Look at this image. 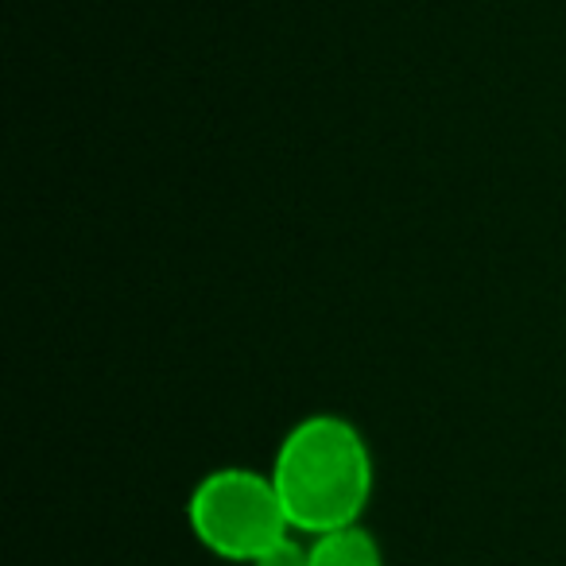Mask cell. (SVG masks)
I'll use <instances>...</instances> for the list:
<instances>
[{
	"instance_id": "1",
	"label": "cell",
	"mask_w": 566,
	"mask_h": 566,
	"mask_svg": "<svg viewBox=\"0 0 566 566\" xmlns=\"http://www.w3.org/2000/svg\"><path fill=\"white\" fill-rule=\"evenodd\" d=\"M268 473L292 532L307 539L361 524L377 485L365 434L334 411L300 419L280 439Z\"/></svg>"
},
{
	"instance_id": "2",
	"label": "cell",
	"mask_w": 566,
	"mask_h": 566,
	"mask_svg": "<svg viewBox=\"0 0 566 566\" xmlns=\"http://www.w3.org/2000/svg\"><path fill=\"white\" fill-rule=\"evenodd\" d=\"M190 535L221 563H256L275 539L292 532L283 516L272 473L221 465L210 470L187 496Z\"/></svg>"
},
{
	"instance_id": "3",
	"label": "cell",
	"mask_w": 566,
	"mask_h": 566,
	"mask_svg": "<svg viewBox=\"0 0 566 566\" xmlns=\"http://www.w3.org/2000/svg\"><path fill=\"white\" fill-rule=\"evenodd\" d=\"M311 566H385L377 535L365 524L311 535Z\"/></svg>"
},
{
	"instance_id": "4",
	"label": "cell",
	"mask_w": 566,
	"mask_h": 566,
	"mask_svg": "<svg viewBox=\"0 0 566 566\" xmlns=\"http://www.w3.org/2000/svg\"><path fill=\"white\" fill-rule=\"evenodd\" d=\"M252 566H311V539L300 532H287L275 539Z\"/></svg>"
}]
</instances>
